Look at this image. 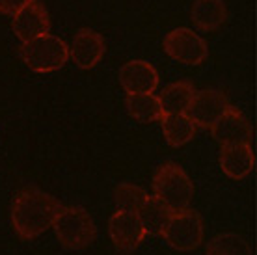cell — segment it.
Returning <instances> with one entry per match:
<instances>
[{"mask_svg":"<svg viewBox=\"0 0 257 255\" xmlns=\"http://www.w3.org/2000/svg\"><path fill=\"white\" fill-rule=\"evenodd\" d=\"M207 255H251V248L244 236L237 233H220L207 244Z\"/></svg>","mask_w":257,"mask_h":255,"instance_id":"cell-19","label":"cell"},{"mask_svg":"<svg viewBox=\"0 0 257 255\" xmlns=\"http://www.w3.org/2000/svg\"><path fill=\"white\" fill-rule=\"evenodd\" d=\"M174 212L168 209L166 205L159 199L149 196L148 201L142 205V209L136 212V216L140 220L142 227L146 231V235H161L166 227L168 220L172 218Z\"/></svg>","mask_w":257,"mask_h":255,"instance_id":"cell-17","label":"cell"},{"mask_svg":"<svg viewBox=\"0 0 257 255\" xmlns=\"http://www.w3.org/2000/svg\"><path fill=\"white\" fill-rule=\"evenodd\" d=\"M58 242L67 249H82L95 242L97 227L82 207H64L52 225Z\"/></svg>","mask_w":257,"mask_h":255,"instance_id":"cell-3","label":"cell"},{"mask_svg":"<svg viewBox=\"0 0 257 255\" xmlns=\"http://www.w3.org/2000/svg\"><path fill=\"white\" fill-rule=\"evenodd\" d=\"M161 125L168 146L172 147L187 146L196 134V125L188 119L187 114H164Z\"/></svg>","mask_w":257,"mask_h":255,"instance_id":"cell-15","label":"cell"},{"mask_svg":"<svg viewBox=\"0 0 257 255\" xmlns=\"http://www.w3.org/2000/svg\"><path fill=\"white\" fill-rule=\"evenodd\" d=\"M229 106L231 104L227 101V97L218 89H199L194 93L185 114L196 127L211 129Z\"/></svg>","mask_w":257,"mask_h":255,"instance_id":"cell-7","label":"cell"},{"mask_svg":"<svg viewBox=\"0 0 257 255\" xmlns=\"http://www.w3.org/2000/svg\"><path fill=\"white\" fill-rule=\"evenodd\" d=\"M119 84L127 95L153 93L159 86V73L146 60H131L119 69Z\"/></svg>","mask_w":257,"mask_h":255,"instance_id":"cell-11","label":"cell"},{"mask_svg":"<svg viewBox=\"0 0 257 255\" xmlns=\"http://www.w3.org/2000/svg\"><path fill=\"white\" fill-rule=\"evenodd\" d=\"M21 58L36 73H52L64 67L69 60V51L65 41L51 34H43L21 45Z\"/></svg>","mask_w":257,"mask_h":255,"instance_id":"cell-4","label":"cell"},{"mask_svg":"<svg viewBox=\"0 0 257 255\" xmlns=\"http://www.w3.org/2000/svg\"><path fill=\"white\" fill-rule=\"evenodd\" d=\"M12 28L15 36L23 43H26V41H30L34 38L49 34L51 19H49V13H47V10L43 8L41 2L30 0L26 6H23L19 12L13 15Z\"/></svg>","mask_w":257,"mask_h":255,"instance_id":"cell-9","label":"cell"},{"mask_svg":"<svg viewBox=\"0 0 257 255\" xmlns=\"http://www.w3.org/2000/svg\"><path fill=\"white\" fill-rule=\"evenodd\" d=\"M64 205L38 186H26L12 203V225L23 240H32L52 229Z\"/></svg>","mask_w":257,"mask_h":255,"instance_id":"cell-1","label":"cell"},{"mask_svg":"<svg viewBox=\"0 0 257 255\" xmlns=\"http://www.w3.org/2000/svg\"><path fill=\"white\" fill-rule=\"evenodd\" d=\"M67 51H69V58L75 62L77 67H80V69H93L103 60L106 45H104V39L101 34L88 30V28H82V30H78L73 36Z\"/></svg>","mask_w":257,"mask_h":255,"instance_id":"cell-10","label":"cell"},{"mask_svg":"<svg viewBox=\"0 0 257 255\" xmlns=\"http://www.w3.org/2000/svg\"><path fill=\"white\" fill-rule=\"evenodd\" d=\"M148 192L142 186L133 185V183H121L114 192V203H116V211L123 212H136L142 209V205L148 201Z\"/></svg>","mask_w":257,"mask_h":255,"instance_id":"cell-20","label":"cell"},{"mask_svg":"<svg viewBox=\"0 0 257 255\" xmlns=\"http://www.w3.org/2000/svg\"><path fill=\"white\" fill-rule=\"evenodd\" d=\"M255 166V155L250 144H229L220 149V168L233 181L248 177Z\"/></svg>","mask_w":257,"mask_h":255,"instance_id":"cell-13","label":"cell"},{"mask_svg":"<svg viewBox=\"0 0 257 255\" xmlns=\"http://www.w3.org/2000/svg\"><path fill=\"white\" fill-rule=\"evenodd\" d=\"M227 10L222 0H194L190 19L201 32H212L225 23Z\"/></svg>","mask_w":257,"mask_h":255,"instance_id":"cell-14","label":"cell"},{"mask_svg":"<svg viewBox=\"0 0 257 255\" xmlns=\"http://www.w3.org/2000/svg\"><path fill=\"white\" fill-rule=\"evenodd\" d=\"M108 233L112 244L121 253H133L146 238V231L140 220L133 212L116 211L108 220Z\"/></svg>","mask_w":257,"mask_h":255,"instance_id":"cell-8","label":"cell"},{"mask_svg":"<svg viewBox=\"0 0 257 255\" xmlns=\"http://www.w3.org/2000/svg\"><path fill=\"white\" fill-rule=\"evenodd\" d=\"M164 52L168 56L185 65H199L205 62L209 49L201 36L190 28H175L166 34L162 41Z\"/></svg>","mask_w":257,"mask_h":255,"instance_id":"cell-6","label":"cell"},{"mask_svg":"<svg viewBox=\"0 0 257 255\" xmlns=\"http://www.w3.org/2000/svg\"><path fill=\"white\" fill-rule=\"evenodd\" d=\"M203 220L196 211L174 212L161 235L177 251H192L203 242Z\"/></svg>","mask_w":257,"mask_h":255,"instance_id":"cell-5","label":"cell"},{"mask_svg":"<svg viewBox=\"0 0 257 255\" xmlns=\"http://www.w3.org/2000/svg\"><path fill=\"white\" fill-rule=\"evenodd\" d=\"M212 138L222 146L229 144H250L251 142V125L244 117V114L235 106H229L225 114L211 127Z\"/></svg>","mask_w":257,"mask_h":255,"instance_id":"cell-12","label":"cell"},{"mask_svg":"<svg viewBox=\"0 0 257 255\" xmlns=\"http://www.w3.org/2000/svg\"><path fill=\"white\" fill-rule=\"evenodd\" d=\"M153 192L172 212L187 211L194 198V183L181 166L166 162L155 172Z\"/></svg>","mask_w":257,"mask_h":255,"instance_id":"cell-2","label":"cell"},{"mask_svg":"<svg viewBox=\"0 0 257 255\" xmlns=\"http://www.w3.org/2000/svg\"><path fill=\"white\" fill-rule=\"evenodd\" d=\"M127 110L135 119L142 123L161 121L164 112H162L161 101L153 93H135L127 95Z\"/></svg>","mask_w":257,"mask_h":255,"instance_id":"cell-18","label":"cell"},{"mask_svg":"<svg viewBox=\"0 0 257 255\" xmlns=\"http://www.w3.org/2000/svg\"><path fill=\"white\" fill-rule=\"evenodd\" d=\"M30 0H0V13H4V15H15Z\"/></svg>","mask_w":257,"mask_h":255,"instance_id":"cell-21","label":"cell"},{"mask_svg":"<svg viewBox=\"0 0 257 255\" xmlns=\"http://www.w3.org/2000/svg\"><path fill=\"white\" fill-rule=\"evenodd\" d=\"M194 93H196V89L187 80H179V82L166 86L159 95L162 112L164 114H185L190 101H192Z\"/></svg>","mask_w":257,"mask_h":255,"instance_id":"cell-16","label":"cell"}]
</instances>
